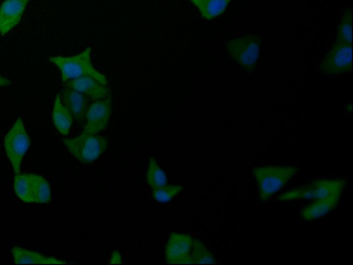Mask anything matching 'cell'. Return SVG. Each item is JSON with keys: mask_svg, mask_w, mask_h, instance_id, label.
<instances>
[{"mask_svg": "<svg viewBox=\"0 0 353 265\" xmlns=\"http://www.w3.org/2000/svg\"><path fill=\"white\" fill-rule=\"evenodd\" d=\"M90 48H86L81 53L74 56H50V61L60 70L63 83L83 76H90L104 85L108 81L103 74L97 71L92 65L90 59Z\"/></svg>", "mask_w": 353, "mask_h": 265, "instance_id": "6da1fadb", "label": "cell"}, {"mask_svg": "<svg viewBox=\"0 0 353 265\" xmlns=\"http://www.w3.org/2000/svg\"><path fill=\"white\" fill-rule=\"evenodd\" d=\"M299 171L294 166H265L252 169L259 190L260 200L265 202Z\"/></svg>", "mask_w": 353, "mask_h": 265, "instance_id": "7a4b0ae2", "label": "cell"}, {"mask_svg": "<svg viewBox=\"0 0 353 265\" xmlns=\"http://www.w3.org/2000/svg\"><path fill=\"white\" fill-rule=\"evenodd\" d=\"M344 179L316 180L296 189L285 191L278 197L279 201L295 199H321L339 197L346 184Z\"/></svg>", "mask_w": 353, "mask_h": 265, "instance_id": "3957f363", "label": "cell"}, {"mask_svg": "<svg viewBox=\"0 0 353 265\" xmlns=\"http://www.w3.org/2000/svg\"><path fill=\"white\" fill-rule=\"evenodd\" d=\"M63 142L72 154L84 164L95 160L108 146L107 138L83 133L74 138H64Z\"/></svg>", "mask_w": 353, "mask_h": 265, "instance_id": "277c9868", "label": "cell"}, {"mask_svg": "<svg viewBox=\"0 0 353 265\" xmlns=\"http://www.w3.org/2000/svg\"><path fill=\"white\" fill-rule=\"evenodd\" d=\"M351 43L337 41L323 57L320 72L324 75H341L351 72Z\"/></svg>", "mask_w": 353, "mask_h": 265, "instance_id": "5b68a950", "label": "cell"}, {"mask_svg": "<svg viewBox=\"0 0 353 265\" xmlns=\"http://www.w3.org/2000/svg\"><path fill=\"white\" fill-rule=\"evenodd\" d=\"M30 145L23 120L19 118L4 138V147L16 174L20 173L23 157Z\"/></svg>", "mask_w": 353, "mask_h": 265, "instance_id": "8992f818", "label": "cell"}, {"mask_svg": "<svg viewBox=\"0 0 353 265\" xmlns=\"http://www.w3.org/2000/svg\"><path fill=\"white\" fill-rule=\"evenodd\" d=\"M227 48L230 56L246 69H250L258 60L261 39L255 34L245 35L230 40Z\"/></svg>", "mask_w": 353, "mask_h": 265, "instance_id": "52a82bcc", "label": "cell"}, {"mask_svg": "<svg viewBox=\"0 0 353 265\" xmlns=\"http://www.w3.org/2000/svg\"><path fill=\"white\" fill-rule=\"evenodd\" d=\"M111 100L110 94L105 99L90 105L85 115L86 125L82 133L97 134L106 127L111 114Z\"/></svg>", "mask_w": 353, "mask_h": 265, "instance_id": "ba28073f", "label": "cell"}, {"mask_svg": "<svg viewBox=\"0 0 353 265\" xmlns=\"http://www.w3.org/2000/svg\"><path fill=\"white\" fill-rule=\"evenodd\" d=\"M65 87L74 89L97 101L103 100L111 94L110 88L90 76H83L63 83Z\"/></svg>", "mask_w": 353, "mask_h": 265, "instance_id": "9c48e42d", "label": "cell"}, {"mask_svg": "<svg viewBox=\"0 0 353 265\" xmlns=\"http://www.w3.org/2000/svg\"><path fill=\"white\" fill-rule=\"evenodd\" d=\"M194 240L189 235L172 233L165 248L167 262L170 264H182L189 257Z\"/></svg>", "mask_w": 353, "mask_h": 265, "instance_id": "30bf717a", "label": "cell"}, {"mask_svg": "<svg viewBox=\"0 0 353 265\" xmlns=\"http://www.w3.org/2000/svg\"><path fill=\"white\" fill-rule=\"evenodd\" d=\"M29 0H5L0 6V33L10 32L21 19Z\"/></svg>", "mask_w": 353, "mask_h": 265, "instance_id": "8fae6325", "label": "cell"}, {"mask_svg": "<svg viewBox=\"0 0 353 265\" xmlns=\"http://www.w3.org/2000/svg\"><path fill=\"white\" fill-rule=\"evenodd\" d=\"M61 99L77 121L83 123L90 106V98L83 93L65 87L62 91Z\"/></svg>", "mask_w": 353, "mask_h": 265, "instance_id": "7c38bea8", "label": "cell"}, {"mask_svg": "<svg viewBox=\"0 0 353 265\" xmlns=\"http://www.w3.org/2000/svg\"><path fill=\"white\" fill-rule=\"evenodd\" d=\"M339 200V197L314 200L301 210V217L306 221H312L324 216L336 206Z\"/></svg>", "mask_w": 353, "mask_h": 265, "instance_id": "4fadbf2b", "label": "cell"}, {"mask_svg": "<svg viewBox=\"0 0 353 265\" xmlns=\"http://www.w3.org/2000/svg\"><path fill=\"white\" fill-rule=\"evenodd\" d=\"M12 253L15 264H63V262L54 257H47L40 253L24 249L19 246L12 248Z\"/></svg>", "mask_w": 353, "mask_h": 265, "instance_id": "5bb4252c", "label": "cell"}, {"mask_svg": "<svg viewBox=\"0 0 353 265\" xmlns=\"http://www.w3.org/2000/svg\"><path fill=\"white\" fill-rule=\"evenodd\" d=\"M17 196L24 202L34 203L36 187V174L32 173L16 174L14 182Z\"/></svg>", "mask_w": 353, "mask_h": 265, "instance_id": "9a60e30c", "label": "cell"}, {"mask_svg": "<svg viewBox=\"0 0 353 265\" xmlns=\"http://www.w3.org/2000/svg\"><path fill=\"white\" fill-rule=\"evenodd\" d=\"M72 117L70 112L62 103L59 94H57L54 103L52 120L56 128L61 134H68L73 121Z\"/></svg>", "mask_w": 353, "mask_h": 265, "instance_id": "2e32d148", "label": "cell"}, {"mask_svg": "<svg viewBox=\"0 0 353 265\" xmlns=\"http://www.w3.org/2000/svg\"><path fill=\"white\" fill-rule=\"evenodd\" d=\"M201 12V16L206 19L222 14L231 0H190Z\"/></svg>", "mask_w": 353, "mask_h": 265, "instance_id": "e0dca14e", "label": "cell"}, {"mask_svg": "<svg viewBox=\"0 0 353 265\" xmlns=\"http://www.w3.org/2000/svg\"><path fill=\"white\" fill-rule=\"evenodd\" d=\"M216 261L210 252L199 241L195 240L188 257L182 264H214Z\"/></svg>", "mask_w": 353, "mask_h": 265, "instance_id": "ac0fdd59", "label": "cell"}, {"mask_svg": "<svg viewBox=\"0 0 353 265\" xmlns=\"http://www.w3.org/2000/svg\"><path fill=\"white\" fill-rule=\"evenodd\" d=\"M146 177L147 181L152 189L167 184L165 173L159 167L155 159L153 158L150 160Z\"/></svg>", "mask_w": 353, "mask_h": 265, "instance_id": "d6986e66", "label": "cell"}, {"mask_svg": "<svg viewBox=\"0 0 353 265\" xmlns=\"http://www.w3.org/2000/svg\"><path fill=\"white\" fill-rule=\"evenodd\" d=\"M51 200V190L48 182L41 176L36 174L34 203H48Z\"/></svg>", "mask_w": 353, "mask_h": 265, "instance_id": "ffe728a7", "label": "cell"}, {"mask_svg": "<svg viewBox=\"0 0 353 265\" xmlns=\"http://www.w3.org/2000/svg\"><path fill=\"white\" fill-rule=\"evenodd\" d=\"M352 11L346 10L338 27V41L352 42Z\"/></svg>", "mask_w": 353, "mask_h": 265, "instance_id": "44dd1931", "label": "cell"}, {"mask_svg": "<svg viewBox=\"0 0 353 265\" xmlns=\"http://www.w3.org/2000/svg\"><path fill=\"white\" fill-rule=\"evenodd\" d=\"M179 185H163L152 189L153 196L160 202H167L182 191Z\"/></svg>", "mask_w": 353, "mask_h": 265, "instance_id": "7402d4cb", "label": "cell"}, {"mask_svg": "<svg viewBox=\"0 0 353 265\" xmlns=\"http://www.w3.org/2000/svg\"><path fill=\"white\" fill-rule=\"evenodd\" d=\"M110 263L111 264L121 263V255L118 251H115L113 253Z\"/></svg>", "mask_w": 353, "mask_h": 265, "instance_id": "603a6c76", "label": "cell"}, {"mask_svg": "<svg viewBox=\"0 0 353 265\" xmlns=\"http://www.w3.org/2000/svg\"><path fill=\"white\" fill-rule=\"evenodd\" d=\"M12 83V82L8 79L0 75V87L8 86Z\"/></svg>", "mask_w": 353, "mask_h": 265, "instance_id": "cb8c5ba5", "label": "cell"}]
</instances>
